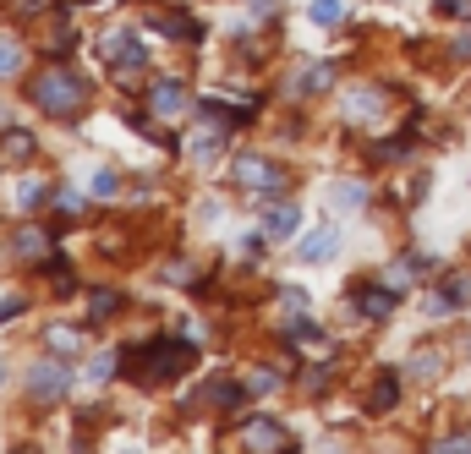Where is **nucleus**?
Wrapping results in <instances>:
<instances>
[{
	"label": "nucleus",
	"instance_id": "nucleus-1",
	"mask_svg": "<svg viewBox=\"0 0 471 454\" xmlns=\"http://www.w3.org/2000/svg\"><path fill=\"white\" fill-rule=\"evenodd\" d=\"M121 367L137 384H170V378H181L192 367V340H148V345H132V351H121Z\"/></svg>",
	"mask_w": 471,
	"mask_h": 454
},
{
	"label": "nucleus",
	"instance_id": "nucleus-2",
	"mask_svg": "<svg viewBox=\"0 0 471 454\" xmlns=\"http://www.w3.org/2000/svg\"><path fill=\"white\" fill-rule=\"evenodd\" d=\"M33 104L38 110H49V115H77L82 104H88V88H82V77L77 71H38L33 77Z\"/></svg>",
	"mask_w": 471,
	"mask_h": 454
},
{
	"label": "nucleus",
	"instance_id": "nucleus-3",
	"mask_svg": "<svg viewBox=\"0 0 471 454\" xmlns=\"http://www.w3.org/2000/svg\"><path fill=\"white\" fill-rule=\"evenodd\" d=\"M104 66H110V71H115L121 82H132V77H137V71L148 66V49H143V44H137V38H132L126 27H115V33L104 38Z\"/></svg>",
	"mask_w": 471,
	"mask_h": 454
},
{
	"label": "nucleus",
	"instance_id": "nucleus-4",
	"mask_svg": "<svg viewBox=\"0 0 471 454\" xmlns=\"http://www.w3.org/2000/svg\"><path fill=\"white\" fill-rule=\"evenodd\" d=\"M241 449L247 454H285L291 449V433L274 417H247L241 422Z\"/></svg>",
	"mask_w": 471,
	"mask_h": 454
},
{
	"label": "nucleus",
	"instance_id": "nucleus-5",
	"mask_svg": "<svg viewBox=\"0 0 471 454\" xmlns=\"http://www.w3.org/2000/svg\"><path fill=\"white\" fill-rule=\"evenodd\" d=\"M230 175H236V186H247V192H280V164H269L263 153H236V164H230Z\"/></svg>",
	"mask_w": 471,
	"mask_h": 454
},
{
	"label": "nucleus",
	"instance_id": "nucleus-6",
	"mask_svg": "<svg viewBox=\"0 0 471 454\" xmlns=\"http://www.w3.org/2000/svg\"><path fill=\"white\" fill-rule=\"evenodd\" d=\"M148 115H159V121H181V115H192V93H187V82H176V77L154 82V88H148Z\"/></svg>",
	"mask_w": 471,
	"mask_h": 454
},
{
	"label": "nucleus",
	"instance_id": "nucleus-7",
	"mask_svg": "<svg viewBox=\"0 0 471 454\" xmlns=\"http://www.w3.org/2000/svg\"><path fill=\"white\" fill-rule=\"evenodd\" d=\"M66 389H71L66 362H60V367H55V362H38V367L27 373V395H33V400H60Z\"/></svg>",
	"mask_w": 471,
	"mask_h": 454
},
{
	"label": "nucleus",
	"instance_id": "nucleus-8",
	"mask_svg": "<svg viewBox=\"0 0 471 454\" xmlns=\"http://www.w3.org/2000/svg\"><path fill=\"white\" fill-rule=\"evenodd\" d=\"M351 307H357L362 318L384 323V318L395 312V290H384V285H357V290H351Z\"/></svg>",
	"mask_w": 471,
	"mask_h": 454
},
{
	"label": "nucleus",
	"instance_id": "nucleus-9",
	"mask_svg": "<svg viewBox=\"0 0 471 454\" xmlns=\"http://www.w3.org/2000/svg\"><path fill=\"white\" fill-rule=\"evenodd\" d=\"M335 247H340V230H335V225H318V230L302 241V263H324V258H335Z\"/></svg>",
	"mask_w": 471,
	"mask_h": 454
},
{
	"label": "nucleus",
	"instance_id": "nucleus-10",
	"mask_svg": "<svg viewBox=\"0 0 471 454\" xmlns=\"http://www.w3.org/2000/svg\"><path fill=\"white\" fill-rule=\"evenodd\" d=\"M11 247H16L22 263H44V258H49V230H33V225H27V230H16Z\"/></svg>",
	"mask_w": 471,
	"mask_h": 454
},
{
	"label": "nucleus",
	"instance_id": "nucleus-11",
	"mask_svg": "<svg viewBox=\"0 0 471 454\" xmlns=\"http://www.w3.org/2000/svg\"><path fill=\"white\" fill-rule=\"evenodd\" d=\"M329 82H335V71H329V66H318V60H307V66H296L291 93H318V88H329Z\"/></svg>",
	"mask_w": 471,
	"mask_h": 454
},
{
	"label": "nucleus",
	"instance_id": "nucleus-12",
	"mask_svg": "<svg viewBox=\"0 0 471 454\" xmlns=\"http://www.w3.org/2000/svg\"><path fill=\"white\" fill-rule=\"evenodd\" d=\"M395 400H401V378H395V373H379V384H373V395H368V411L384 417V411H395Z\"/></svg>",
	"mask_w": 471,
	"mask_h": 454
},
{
	"label": "nucleus",
	"instance_id": "nucleus-13",
	"mask_svg": "<svg viewBox=\"0 0 471 454\" xmlns=\"http://www.w3.org/2000/svg\"><path fill=\"white\" fill-rule=\"evenodd\" d=\"M466 301H471V280H466V274H455V280H444V285H439L434 312H450V307H466Z\"/></svg>",
	"mask_w": 471,
	"mask_h": 454
},
{
	"label": "nucleus",
	"instance_id": "nucleus-14",
	"mask_svg": "<svg viewBox=\"0 0 471 454\" xmlns=\"http://www.w3.org/2000/svg\"><path fill=\"white\" fill-rule=\"evenodd\" d=\"M329 197H335V208H362L368 203V186L362 181H329Z\"/></svg>",
	"mask_w": 471,
	"mask_h": 454
},
{
	"label": "nucleus",
	"instance_id": "nucleus-15",
	"mask_svg": "<svg viewBox=\"0 0 471 454\" xmlns=\"http://www.w3.org/2000/svg\"><path fill=\"white\" fill-rule=\"evenodd\" d=\"M159 27H165L170 38H192V44L203 38V22H198V16H181V11H176V16H159Z\"/></svg>",
	"mask_w": 471,
	"mask_h": 454
},
{
	"label": "nucleus",
	"instance_id": "nucleus-16",
	"mask_svg": "<svg viewBox=\"0 0 471 454\" xmlns=\"http://www.w3.org/2000/svg\"><path fill=\"white\" fill-rule=\"evenodd\" d=\"M379 104H384V93H379V88H357V93L346 99V115H351V121H368L362 110H379Z\"/></svg>",
	"mask_w": 471,
	"mask_h": 454
},
{
	"label": "nucleus",
	"instance_id": "nucleus-17",
	"mask_svg": "<svg viewBox=\"0 0 471 454\" xmlns=\"http://www.w3.org/2000/svg\"><path fill=\"white\" fill-rule=\"evenodd\" d=\"M307 16H313L318 27H335V22H346V0H313Z\"/></svg>",
	"mask_w": 471,
	"mask_h": 454
},
{
	"label": "nucleus",
	"instance_id": "nucleus-18",
	"mask_svg": "<svg viewBox=\"0 0 471 454\" xmlns=\"http://www.w3.org/2000/svg\"><path fill=\"white\" fill-rule=\"evenodd\" d=\"M285 340H291V345H302V351H324V356H329V340H324V334H318L313 323H296V329H291Z\"/></svg>",
	"mask_w": 471,
	"mask_h": 454
},
{
	"label": "nucleus",
	"instance_id": "nucleus-19",
	"mask_svg": "<svg viewBox=\"0 0 471 454\" xmlns=\"http://www.w3.org/2000/svg\"><path fill=\"white\" fill-rule=\"evenodd\" d=\"M291 230H296V208H269L263 236H291Z\"/></svg>",
	"mask_w": 471,
	"mask_h": 454
},
{
	"label": "nucleus",
	"instance_id": "nucleus-20",
	"mask_svg": "<svg viewBox=\"0 0 471 454\" xmlns=\"http://www.w3.org/2000/svg\"><path fill=\"white\" fill-rule=\"evenodd\" d=\"M11 197H16V208H38V197H44V186H38L33 175H22V181L11 186Z\"/></svg>",
	"mask_w": 471,
	"mask_h": 454
},
{
	"label": "nucleus",
	"instance_id": "nucleus-21",
	"mask_svg": "<svg viewBox=\"0 0 471 454\" xmlns=\"http://www.w3.org/2000/svg\"><path fill=\"white\" fill-rule=\"evenodd\" d=\"M16 71H22V49H16V38H0V82Z\"/></svg>",
	"mask_w": 471,
	"mask_h": 454
},
{
	"label": "nucleus",
	"instance_id": "nucleus-22",
	"mask_svg": "<svg viewBox=\"0 0 471 454\" xmlns=\"http://www.w3.org/2000/svg\"><path fill=\"white\" fill-rule=\"evenodd\" d=\"M110 312H121V296H115V290H99V296L88 301V318L99 323V318H110Z\"/></svg>",
	"mask_w": 471,
	"mask_h": 454
},
{
	"label": "nucleus",
	"instance_id": "nucleus-23",
	"mask_svg": "<svg viewBox=\"0 0 471 454\" xmlns=\"http://www.w3.org/2000/svg\"><path fill=\"white\" fill-rule=\"evenodd\" d=\"M115 373H121V356H110V351L88 362V378H93V384H104V378H115Z\"/></svg>",
	"mask_w": 471,
	"mask_h": 454
},
{
	"label": "nucleus",
	"instance_id": "nucleus-24",
	"mask_svg": "<svg viewBox=\"0 0 471 454\" xmlns=\"http://www.w3.org/2000/svg\"><path fill=\"white\" fill-rule=\"evenodd\" d=\"M0 153H5V159H27V153H33V137H27V132H11V137L0 143Z\"/></svg>",
	"mask_w": 471,
	"mask_h": 454
},
{
	"label": "nucleus",
	"instance_id": "nucleus-25",
	"mask_svg": "<svg viewBox=\"0 0 471 454\" xmlns=\"http://www.w3.org/2000/svg\"><path fill=\"white\" fill-rule=\"evenodd\" d=\"M44 340H49V351H55V356H71V351H77V334H71V329H49Z\"/></svg>",
	"mask_w": 471,
	"mask_h": 454
},
{
	"label": "nucleus",
	"instance_id": "nucleus-26",
	"mask_svg": "<svg viewBox=\"0 0 471 454\" xmlns=\"http://www.w3.org/2000/svg\"><path fill=\"white\" fill-rule=\"evenodd\" d=\"M439 373V351H417L412 356V378H434Z\"/></svg>",
	"mask_w": 471,
	"mask_h": 454
},
{
	"label": "nucleus",
	"instance_id": "nucleus-27",
	"mask_svg": "<svg viewBox=\"0 0 471 454\" xmlns=\"http://www.w3.org/2000/svg\"><path fill=\"white\" fill-rule=\"evenodd\" d=\"M219 148H225V137H214V132H209V137H198V143H192V159H214Z\"/></svg>",
	"mask_w": 471,
	"mask_h": 454
},
{
	"label": "nucleus",
	"instance_id": "nucleus-28",
	"mask_svg": "<svg viewBox=\"0 0 471 454\" xmlns=\"http://www.w3.org/2000/svg\"><path fill=\"white\" fill-rule=\"evenodd\" d=\"M274 384H280V378H274V373H269V367H258V373H252V378H247V389H252V395H269V389H274Z\"/></svg>",
	"mask_w": 471,
	"mask_h": 454
},
{
	"label": "nucleus",
	"instance_id": "nucleus-29",
	"mask_svg": "<svg viewBox=\"0 0 471 454\" xmlns=\"http://www.w3.org/2000/svg\"><path fill=\"white\" fill-rule=\"evenodd\" d=\"M434 5H439V16H461V22L471 16V0H434Z\"/></svg>",
	"mask_w": 471,
	"mask_h": 454
},
{
	"label": "nucleus",
	"instance_id": "nucleus-30",
	"mask_svg": "<svg viewBox=\"0 0 471 454\" xmlns=\"http://www.w3.org/2000/svg\"><path fill=\"white\" fill-rule=\"evenodd\" d=\"M434 454H471V438H444V444H434Z\"/></svg>",
	"mask_w": 471,
	"mask_h": 454
},
{
	"label": "nucleus",
	"instance_id": "nucleus-31",
	"mask_svg": "<svg viewBox=\"0 0 471 454\" xmlns=\"http://www.w3.org/2000/svg\"><path fill=\"white\" fill-rule=\"evenodd\" d=\"M55 208H60V214H77V208H82V197H77V192H55Z\"/></svg>",
	"mask_w": 471,
	"mask_h": 454
},
{
	"label": "nucleus",
	"instance_id": "nucleus-32",
	"mask_svg": "<svg viewBox=\"0 0 471 454\" xmlns=\"http://www.w3.org/2000/svg\"><path fill=\"white\" fill-rule=\"evenodd\" d=\"M93 192H99V197H110V192H115V175H110V170H99V175H93Z\"/></svg>",
	"mask_w": 471,
	"mask_h": 454
},
{
	"label": "nucleus",
	"instance_id": "nucleus-33",
	"mask_svg": "<svg viewBox=\"0 0 471 454\" xmlns=\"http://www.w3.org/2000/svg\"><path fill=\"white\" fill-rule=\"evenodd\" d=\"M5 318H16V301H0V323H5Z\"/></svg>",
	"mask_w": 471,
	"mask_h": 454
},
{
	"label": "nucleus",
	"instance_id": "nucleus-34",
	"mask_svg": "<svg viewBox=\"0 0 471 454\" xmlns=\"http://www.w3.org/2000/svg\"><path fill=\"white\" fill-rule=\"evenodd\" d=\"M455 55H471V33L466 38H455Z\"/></svg>",
	"mask_w": 471,
	"mask_h": 454
},
{
	"label": "nucleus",
	"instance_id": "nucleus-35",
	"mask_svg": "<svg viewBox=\"0 0 471 454\" xmlns=\"http://www.w3.org/2000/svg\"><path fill=\"white\" fill-rule=\"evenodd\" d=\"M0 384H5V362H0Z\"/></svg>",
	"mask_w": 471,
	"mask_h": 454
},
{
	"label": "nucleus",
	"instance_id": "nucleus-36",
	"mask_svg": "<svg viewBox=\"0 0 471 454\" xmlns=\"http://www.w3.org/2000/svg\"><path fill=\"white\" fill-rule=\"evenodd\" d=\"M16 454H33V449H16Z\"/></svg>",
	"mask_w": 471,
	"mask_h": 454
}]
</instances>
